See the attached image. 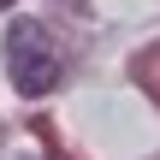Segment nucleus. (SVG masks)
Instances as JSON below:
<instances>
[{
	"label": "nucleus",
	"mask_w": 160,
	"mask_h": 160,
	"mask_svg": "<svg viewBox=\"0 0 160 160\" xmlns=\"http://www.w3.org/2000/svg\"><path fill=\"white\" fill-rule=\"evenodd\" d=\"M6 71L18 83V95H48L59 83V53H53L42 24H12L6 30Z\"/></svg>",
	"instance_id": "obj_1"
},
{
	"label": "nucleus",
	"mask_w": 160,
	"mask_h": 160,
	"mask_svg": "<svg viewBox=\"0 0 160 160\" xmlns=\"http://www.w3.org/2000/svg\"><path fill=\"white\" fill-rule=\"evenodd\" d=\"M0 6H12V0H0Z\"/></svg>",
	"instance_id": "obj_2"
}]
</instances>
